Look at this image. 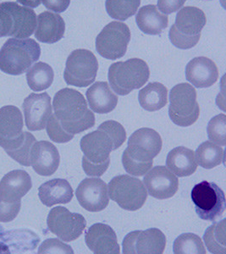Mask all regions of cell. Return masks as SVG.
Wrapping results in <instances>:
<instances>
[{
	"instance_id": "cell-1",
	"label": "cell",
	"mask_w": 226,
	"mask_h": 254,
	"mask_svg": "<svg viewBox=\"0 0 226 254\" xmlns=\"http://www.w3.org/2000/svg\"><path fill=\"white\" fill-rule=\"evenodd\" d=\"M53 109L62 128L75 135L88 130L95 125V116L88 109L84 96L71 88H64L56 93Z\"/></svg>"
},
{
	"instance_id": "cell-2",
	"label": "cell",
	"mask_w": 226,
	"mask_h": 254,
	"mask_svg": "<svg viewBox=\"0 0 226 254\" xmlns=\"http://www.w3.org/2000/svg\"><path fill=\"white\" fill-rule=\"evenodd\" d=\"M162 138L156 130L141 128L128 140V146L122 155L125 171L134 176H145L153 168L154 159L161 152Z\"/></svg>"
},
{
	"instance_id": "cell-3",
	"label": "cell",
	"mask_w": 226,
	"mask_h": 254,
	"mask_svg": "<svg viewBox=\"0 0 226 254\" xmlns=\"http://www.w3.org/2000/svg\"><path fill=\"white\" fill-rule=\"evenodd\" d=\"M39 44L31 38H10L0 49V69L11 75L27 71L40 58Z\"/></svg>"
},
{
	"instance_id": "cell-4",
	"label": "cell",
	"mask_w": 226,
	"mask_h": 254,
	"mask_svg": "<svg viewBox=\"0 0 226 254\" xmlns=\"http://www.w3.org/2000/svg\"><path fill=\"white\" fill-rule=\"evenodd\" d=\"M81 149L83 153L82 168L86 175L103 176L111 164V151H114L107 133L100 128L88 133L81 138Z\"/></svg>"
},
{
	"instance_id": "cell-5",
	"label": "cell",
	"mask_w": 226,
	"mask_h": 254,
	"mask_svg": "<svg viewBox=\"0 0 226 254\" xmlns=\"http://www.w3.org/2000/svg\"><path fill=\"white\" fill-rule=\"evenodd\" d=\"M206 22V15L202 9L193 6L184 7L177 13L175 23L171 26L169 38L178 49H191L200 40L201 32Z\"/></svg>"
},
{
	"instance_id": "cell-6",
	"label": "cell",
	"mask_w": 226,
	"mask_h": 254,
	"mask_svg": "<svg viewBox=\"0 0 226 254\" xmlns=\"http://www.w3.org/2000/svg\"><path fill=\"white\" fill-rule=\"evenodd\" d=\"M150 76L148 64L141 59L116 62L109 69L108 78L111 88L118 95L125 96L143 87Z\"/></svg>"
},
{
	"instance_id": "cell-7",
	"label": "cell",
	"mask_w": 226,
	"mask_h": 254,
	"mask_svg": "<svg viewBox=\"0 0 226 254\" xmlns=\"http://www.w3.org/2000/svg\"><path fill=\"white\" fill-rule=\"evenodd\" d=\"M0 25L2 37L28 38L37 26V15L32 8L13 2L0 3Z\"/></svg>"
},
{
	"instance_id": "cell-8",
	"label": "cell",
	"mask_w": 226,
	"mask_h": 254,
	"mask_svg": "<svg viewBox=\"0 0 226 254\" xmlns=\"http://www.w3.org/2000/svg\"><path fill=\"white\" fill-rule=\"evenodd\" d=\"M169 116L174 124L181 127H190L200 116V108L197 101V92L189 83L174 86L170 94Z\"/></svg>"
},
{
	"instance_id": "cell-9",
	"label": "cell",
	"mask_w": 226,
	"mask_h": 254,
	"mask_svg": "<svg viewBox=\"0 0 226 254\" xmlns=\"http://www.w3.org/2000/svg\"><path fill=\"white\" fill-rule=\"evenodd\" d=\"M191 196L196 213L202 220L215 221L225 213L226 195L215 182L203 181L195 185Z\"/></svg>"
},
{
	"instance_id": "cell-10",
	"label": "cell",
	"mask_w": 226,
	"mask_h": 254,
	"mask_svg": "<svg viewBox=\"0 0 226 254\" xmlns=\"http://www.w3.org/2000/svg\"><path fill=\"white\" fill-rule=\"evenodd\" d=\"M109 196L120 208L136 211L142 208L148 197V192L142 181L127 175L115 176L109 186Z\"/></svg>"
},
{
	"instance_id": "cell-11",
	"label": "cell",
	"mask_w": 226,
	"mask_h": 254,
	"mask_svg": "<svg viewBox=\"0 0 226 254\" xmlns=\"http://www.w3.org/2000/svg\"><path fill=\"white\" fill-rule=\"evenodd\" d=\"M98 69L99 62L93 53L87 49H76L67 59L64 81L74 87H88L95 81Z\"/></svg>"
},
{
	"instance_id": "cell-12",
	"label": "cell",
	"mask_w": 226,
	"mask_h": 254,
	"mask_svg": "<svg viewBox=\"0 0 226 254\" xmlns=\"http://www.w3.org/2000/svg\"><path fill=\"white\" fill-rule=\"evenodd\" d=\"M131 31L127 25L119 21L108 24L96 38V49L102 57L115 61L127 51Z\"/></svg>"
},
{
	"instance_id": "cell-13",
	"label": "cell",
	"mask_w": 226,
	"mask_h": 254,
	"mask_svg": "<svg viewBox=\"0 0 226 254\" xmlns=\"http://www.w3.org/2000/svg\"><path fill=\"white\" fill-rule=\"evenodd\" d=\"M47 224L53 234L66 243L81 237L87 227V220L81 214L72 213L61 206L50 210Z\"/></svg>"
},
{
	"instance_id": "cell-14",
	"label": "cell",
	"mask_w": 226,
	"mask_h": 254,
	"mask_svg": "<svg viewBox=\"0 0 226 254\" xmlns=\"http://www.w3.org/2000/svg\"><path fill=\"white\" fill-rule=\"evenodd\" d=\"M166 243V235L159 229L132 231L123 240V254H162Z\"/></svg>"
},
{
	"instance_id": "cell-15",
	"label": "cell",
	"mask_w": 226,
	"mask_h": 254,
	"mask_svg": "<svg viewBox=\"0 0 226 254\" xmlns=\"http://www.w3.org/2000/svg\"><path fill=\"white\" fill-rule=\"evenodd\" d=\"M75 195L80 205L90 212L105 210L110 203L107 185L99 177L83 180L75 190Z\"/></svg>"
},
{
	"instance_id": "cell-16",
	"label": "cell",
	"mask_w": 226,
	"mask_h": 254,
	"mask_svg": "<svg viewBox=\"0 0 226 254\" xmlns=\"http://www.w3.org/2000/svg\"><path fill=\"white\" fill-rule=\"evenodd\" d=\"M22 107L27 129L32 131L44 130L52 115L50 96L47 93H31L25 98Z\"/></svg>"
},
{
	"instance_id": "cell-17",
	"label": "cell",
	"mask_w": 226,
	"mask_h": 254,
	"mask_svg": "<svg viewBox=\"0 0 226 254\" xmlns=\"http://www.w3.org/2000/svg\"><path fill=\"white\" fill-rule=\"evenodd\" d=\"M143 184L150 196L160 200L174 196L179 188L177 176L162 165L151 169L143 178Z\"/></svg>"
},
{
	"instance_id": "cell-18",
	"label": "cell",
	"mask_w": 226,
	"mask_h": 254,
	"mask_svg": "<svg viewBox=\"0 0 226 254\" xmlns=\"http://www.w3.org/2000/svg\"><path fill=\"white\" fill-rule=\"evenodd\" d=\"M88 249L96 254H119L120 248L115 232L110 225L98 223L92 225L85 235Z\"/></svg>"
},
{
	"instance_id": "cell-19",
	"label": "cell",
	"mask_w": 226,
	"mask_h": 254,
	"mask_svg": "<svg viewBox=\"0 0 226 254\" xmlns=\"http://www.w3.org/2000/svg\"><path fill=\"white\" fill-rule=\"evenodd\" d=\"M60 163L57 147L48 141L36 142L31 150V165L39 176H50L56 173Z\"/></svg>"
},
{
	"instance_id": "cell-20",
	"label": "cell",
	"mask_w": 226,
	"mask_h": 254,
	"mask_svg": "<svg viewBox=\"0 0 226 254\" xmlns=\"http://www.w3.org/2000/svg\"><path fill=\"white\" fill-rule=\"evenodd\" d=\"M186 78L197 88H208L218 81L219 69L210 59L196 57L186 65Z\"/></svg>"
},
{
	"instance_id": "cell-21",
	"label": "cell",
	"mask_w": 226,
	"mask_h": 254,
	"mask_svg": "<svg viewBox=\"0 0 226 254\" xmlns=\"http://www.w3.org/2000/svg\"><path fill=\"white\" fill-rule=\"evenodd\" d=\"M23 116L13 105L0 109V147L6 149L23 132Z\"/></svg>"
},
{
	"instance_id": "cell-22",
	"label": "cell",
	"mask_w": 226,
	"mask_h": 254,
	"mask_svg": "<svg viewBox=\"0 0 226 254\" xmlns=\"http://www.w3.org/2000/svg\"><path fill=\"white\" fill-rule=\"evenodd\" d=\"M32 188L29 174L22 170L12 171L3 176L0 182V197L9 202L21 201Z\"/></svg>"
},
{
	"instance_id": "cell-23",
	"label": "cell",
	"mask_w": 226,
	"mask_h": 254,
	"mask_svg": "<svg viewBox=\"0 0 226 254\" xmlns=\"http://www.w3.org/2000/svg\"><path fill=\"white\" fill-rule=\"evenodd\" d=\"M65 23L58 14L44 11L38 15L35 38L44 44H55L64 37Z\"/></svg>"
},
{
	"instance_id": "cell-24",
	"label": "cell",
	"mask_w": 226,
	"mask_h": 254,
	"mask_svg": "<svg viewBox=\"0 0 226 254\" xmlns=\"http://www.w3.org/2000/svg\"><path fill=\"white\" fill-rule=\"evenodd\" d=\"M86 95L91 110L98 114L112 112L119 100L106 81L95 82L87 89Z\"/></svg>"
},
{
	"instance_id": "cell-25",
	"label": "cell",
	"mask_w": 226,
	"mask_h": 254,
	"mask_svg": "<svg viewBox=\"0 0 226 254\" xmlns=\"http://www.w3.org/2000/svg\"><path fill=\"white\" fill-rule=\"evenodd\" d=\"M38 196L47 207L66 204L72 200L74 194L70 183L64 179H53L38 188Z\"/></svg>"
},
{
	"instance_id": "cell-26",
	"label": "cell",
	"mask_w": 226,
	"mask_h": 254,
	"mask_svg": "<svg viewBox=\"0 0 226 254\" xmlns=\"http://www.w3.org/2000/svg\"><path fill=\"white\" fill-rule=\"evenodd\" d=\"M166 165L169 170L179 177H186L197 171L195 153L187 147H177L168 153Z\"/></svg>"
},
{
	"instance_id": "cell-27",
	"label": "cell",
	"mask_w": 226,
	"mask_h": 254,
	"mask_svg": "<svg viewBox=\"0 0 226 254\" xmlns=\"http://www.w3.org/2000/svg\"><path fill=\"white\" fill-rule=\"evenodd\" d=\"M136 24L145 34L160 35L168 26V15L161 14L154 4L142 7L136 16Z\"/></svg>"
},
{
	"instance_id": "cell-28",
	"label": "cell",
	"mask_w": 226,
	"mask_h": 254,
	"mask_svg": "<svg viewBox=\"0 0 226 254\" xmlns=\"http://www.w3.org/2000/svg\"><path fill=\"white\" fill-rule=\"evenodd\" d=\"M138 101L142 109L154 112L161 110L168 102V89L160 82H151L140 90Z\"/></svg>"
},
{
	"instance_id": "cell-29",
	"label": "cell",
	"mask_w": 226,
	"mask_h": 254,
	"mask_svg": "<svg viewBox=\"0 0 226 254\" xmlns=\"http://www.w3.org/2000/svg\"><path fill=\"white\" fill-rule=\"evenodd\" d=\"M55 73L50 64L38 62L27 69L26 81L30 88L34 92H41L52 85Z\"/></svg>"
},
{
	"instance_id": "cell-30",
	"label": "cell",
	"mask_w": 226,
	"mask_h": 254,
	"mask_svg": "<svg viewBox=\"0 0 226 254\" xmlns=\"http://www.w3.org/2000/svg\"><path fill=\"white\" fill-rule=\"evenodd\" d=\"M225 150L212 142H204L197 147L195 158L197 165L206 170H210L225 162Z\"/></svg>"
},
{
	"instance_id": "cell-31",
	"label": "cell",
	"mask_w": 226,
	"mask_h": 254,
	"mask_svg": "<svg viewBox=\"0 0 226 254\" xmlns=\"http://www.w3.org/2000/svg\"><path fill=\"white\" fill-rule=\"evenodd\" d=\"M226 220L215 223L207 229L203 240L210 254H226Z\"/></svg>"
},
{
	"instance_id": "cell-32",
	"label": "cell",
	"mask_w": 226,
	"mask_h": 254,
	"mask_svg": "<svg viewBox=\"0 0 226 254\" xmlns=\"http://www.w3.org/2000/svg\"><path fill=\"white\" fill-rule=\"evenodd\" d=\"M140 4L141 0H106L105 7L111 18L125 20L136 14Z\"/></svg>"
},
{
	"instance_id": "cell-33",
	"label": "cell",
	"mask_w": 226,
	"mask_h": 254,
	"mask_svg": "<svg viewBox=\"0 0 226 254\" xmlns=\"http://www.w3.org/2000/svg\"><path fill=\"white\" fill-rule=\"evenodd\" d=\"M174 254H205L206 249L200 237L193 233H183L174 242Z\"/></svg>"
},
{
	"instance_id": "cell-34",
	"label": "cell",
	"mask_w": 226,
	"mask_h": 254,
	"mask_svg": "<svg viewBox=\"0 0 226 254\" xmlns=\"http://www.w3.org/2000/svg\"><path fill=\"white\" fill-rule=\"evenodd\" d=\"M209 141L220 146L226 145V116L218 115L210 120L207 127Z\"/></svg>"
},
{
	"instance_id": "cell-35",
	"label": "cell",
	"mask_w": 226,
	"mask_h": 254,
	"mask_svg": "<svg viewBox=\"0 0 226 254\" xmlns=\"http://www.w3.org/2000/svg\"><path fill=\"white\" fill-rule=\"evenodd\" d=\"M37 142L35 136L32 133L25 131V138L23 142L20 145L17 149L9 153V156L18 162L20 165L23 166L31 165V150L32 146Z\"/></svg>"
},
{
	"instance_id": "cell-36",
	"label": "cell",
	"mask_w": 226,
	"mask_h": 254,
	"mask_svg": "<svg viewBox=\"0 0 226 254\" xmlns=\"http://www.w3.org/2000/svg\"><path fill=\"white\" fill-rule=\"evenodd\" d=\"M99 128L105 130L113 142V150L121 147L126 140V131L121 124L115 121H108L99 126Z\"/></svg>"
},
{
	"instance_id": "cell-37",
	"label": "cell",
	"mask_w": 226,
	"mask_h": 254,
	"mask_svg": "<svg viewBox=\"0 0 226 254\" xmlns=\"http://www.w3.org/2000/svg\"><path fill=\"white\" fill-rule=\"evenodd\" d=\"M47 133L53 142H58V143H65V142H70V140L74 138V135L67 133L62 128L55 114L54 115L52 114L50 120L48 121Z\"/></svg>"
},
{
	"instance_id": "cell-38",
	"label": "cell",
	"mask_w": 226,
	"mask_h": 254,
	"mask_svg": "<svg viewBox=\"0 0 226 254\" xmlns=\"http://www.w3.org/2000/svg\"><path fill=\"white\" fill-rule=\"evenodd\" d=\"M38 253L39 254H73L74 251L72 248L68 244L62 243L58 239L50 238L44 241V243L41 244Z\"/></svg>"
},
{
	"instance_id": "cell-39",
	"label": "cell",
	"mask_w": 226,
	"mask_h": 254,
	"mask_svg": "<svg viewBox=\"0 0 226 254\" xmlns=\"http://www.w3.org/2000/svg\"><path fill=\"white\" fill-rule=\"evenodd\" d=\"M21 201L9 202L0 197V222H10L20 213Z\"/></svg>"
},
{
	"instance_id": "cell-40",
	"label": "cell",
	"mask_w": 226,
	"mask_h": 254,
	"mask_svg": "<svg viewBox=\"0 0 226 254\" xmlns=\"http://www.w3.org/2000/svg\"><path fill=\"white\" fill-rule=\"evenodd\" d=\"M186 0H158V9L163 14L169 15L176 12L183 7Z\"/></svg>"
},
{
	"instance_id": "cell-41",
	"label": "cell",
	"mask_w": 226,
	"mask_h": 254,
	"mask_svg": "<svg viewBox=\"0 0 226 254\" xmlns=\"http://www.w3.org/2000/svg\"><path fill=\"white\" fill-rule=\"evenodd\" d=\"M42 3L47 9L56 13H62L68 9L70 0H42Z\"/></svg>"
},
{
	"instance_id": "cell-42",
	"label": "cell",
	"mask_w": 226,
	"mask_h": 254,
	"mask_svg": "<svg viewBox=\"0 0 226 254\" xmlns=\"http://www.w3.org/2000/svg\"><path fill=\"white\" fill-rule=\"evenodd\" d=\"M17 1L18 3H20L26 7H31V8H37L42 3V0H17Z\"/></svg>"
},
{
	"instance_id": "cell-43",
	"label": "cell",
	"mask_w": 226,
	"mask_h": 254,
	"mask_svg": "<svg viewBox=\"0 0 226 254\" xmlns=\"http://www.w3.org/2000/svg\"><path fill=\"white\" fill-rule=\"evenodd\" d=\"M9 249L3 243H0V254H9Z\"/></svg>"
},
{
	"instance_id": "cell-44",
	"label": "cell",
	"mask_w": 226,
	"mask_h": 254,
	"mask_svg": "<svg viewBox=\"0 0 226 254\" xmlns=\"http://www.w3.org/2000/svg\"><path fill=\"white\" fill-rule=\"evenodd\" d=\"M0 38H2V30H1V25H0Z\"/></svg>"
}]
</instances>
